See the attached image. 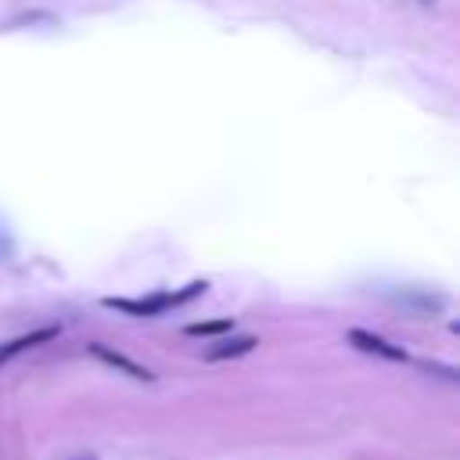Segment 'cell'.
<instances>
[{"instance_id": "cell-1", "label": "cell", "mask_w": 460, "mask_h": 460, "mask_svg": "<svg viewBox=\"0 0 460 460\" xmlns=\"http://www.w3.org/2000/svg\"><path fill=\"white\" fill-rule=\"evenodd\" d=\"M208 284L205 280H190L187 288L180 291H158V295H147V298H104L108 309H119V313H129V316H162L165 309H176V305H187L190 298H198Z\"/></svg>"}, {"instance_id": "cell-2", "label": "cell", "mask_w": 460, "mask_h": 460, "mask_svg": "<svg viewBox=\"0 0 460 460\" xmlns=\"http://www.w3.org/2000/svg\"><path fill=\"white\" fill-rule=\"evenodd\" d=\"M349 341H352L359 352H370V356H381V359H392V363H402V359H406V352H402L399 345H392V341H385L381 334H370V331H363V327H352V331H349Z\"/></svg>"}, {"instance_id": "cell-3", "label": "cell", "mask_w": 460, "mask_h": 460, "mask_svg": "<svg viewBox=\"0 0 460 460\" xmlns=\"http://www.w3.org/2000/svg\"><path fill=\"white\" fill-rule=\"evenodd\" d=\"M90 352H93L101 363H108V367H115V370H122V374L137 377V381H155V374H151L147 367L133 363L129 356H122V352H115V349H108V345H101V341H93V345H90Z\"/></svg>"}, {"instance_id": "cell-4", "label": "cell", "mask_w": 460, "mask_h": 460, "mask_svg": "<svg viewBox=\"0 0 460 460\" xmlns=\"http://www.w3.org/2000/svg\"><path fill=\"white\" fill-rule=\"evenodd\" d=\"M58 334H61L58 327H40V331H29V334H18V338L4 341V345H0V367H4V363H11L18 352L36 349V345H43V341H50V338H58Z\"/></svg>"}, {"instance_id": "cell-5", "label": "cell", "mask_w": 460, "mask_h": 460, "mask_svg": "<svg viewBox=\"0 0 460 460\" xmlns=\"http://www.w3.org/2000/svg\"><path fill=\"white\" fill-rule=\"evenodd\" d=\"M259 341L252 338V334H244V338H226V341H219V345H212L208 352H205V359L208 363H219V359H237V356H244V352H252Z\"/></svg>"}, {"instance_id": "cell-6", "label": "cell", "mask_w": 460, "mask_h": 460, "mask_svg": "<svg viewBox=\"0 0 460 460\" xmlns=\"http://www.w3.org/2000/svg\"><path fill=\"white\" fill-rule=\"evenodd\" d=\"M187 334L201 338V334H223V331H234V320H205V323H187L183 327Z\"/></svg>"}, {"instance_id": "cell-7", "label": "cell", "mask_w": 460, "mask_h": 460, "mask_svg": "<svg viewBox=\"0 0 460 460\" xmlns=\"http://www.w3.org/2000/svg\"><path fill=\"white\" fill-rule=\"evenodd\" d=\"M68 460H97L93 453H75V456H68Z\"/></svg>"}]
</instances>
